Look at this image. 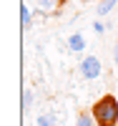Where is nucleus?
I'll return each instance as SVG.
<instances>
[{"label": "nucleus", "instance_id": "1", "mask_svg": "<svg viewBox=\"0 0 118 126\" xmlns=\"http://www.w3.org/2000/svg\"><path fill=\"white\" fill-rule=\"evenodd\" d=\"M91 113L98 126H118V98L105 93L91 106Z\"/></svg>", "mask_w": 118, "mask_h": 126}, {"label": "nucleus", "instance_id": "2", "mask_svg": "<svg viewBox=\"0 0 118 126\" xmlns=\"http://www.w3.org/2000/svg\"><path fill=\"white\" fill-rule=\"evenodd\" d=\"M78 71H80V76H83L85 81H95V78L101 76V61L95 58V56H85V58L80 61Z\"/></svg>", "mask_w": 118, "mask_h": 126}, {"label": "nucleus", "instance_id": "3", "mask_svg": "<svg viewBox=\"0 0 118 126\" xmlns=\"http://www.w3.org/2000/svg\"><path fill=\"white\" fill-rule=\"evenodd\" d=\"M68 48L73 50V53H83V50H85V38H83L80 33H70V38H68Z\"/></svg>", "mask_w": 118, "mask_h": 126}, {"label": "nucleus", "instance_id": "4", "mask_svg": "<svg viewBox=\"0 0 118 126\" xmlns=\"http://www.w3.org/2000/svg\"><path fill=\"white\" fill-rule=\"evenodd\" d=\"M76 126H98V124H95V119H93L91 111H80L76 116Z\"/></svg>", "mask_w": 118, "mask_h": 126}, {"label": "nucleus", "instance_id": "5", "mask_svg": "<svg viewBox=\"0 0 118 126\" xmlns=\"http://www.w3.org/2000/svg\"><path fill=\"white\" fill-rule=\"evenodd\" d=\"M118 5V0H101L98 3V10H95V13H98L101 18H105V15H111V10Z\"/></svg>", "mask_w": 118, "mask_h": 126}, {"label": "nucleus", "instance_id": "6", "mask_svg": "<svg viewBox=\"0 0 118 126\" xmlns=\"http://www.w3.org/2000/svg\"><path fill=\"white\" fill-rule=\"evenodd\" d=\"M60 3H63V0H35V5H38L40 10H45V13H50V10H58Z\"/></svg>", "mask_w": 118, "mask_h": 126}, {"label": "nucleus", "instance_id": "7", "mask_svg": "<svg viewBox=\"0 0 118 126\" xmlns=\"http://www.w3.org/2000/svg\"><path fill=\"white\" fill-rule=\"evenodd\" d=\"M20 23H23L25 30L30 28V23H33V13H30V8H28V5H20Z\"/></svg>", "mask_w": 118, "mask_h": 126}, {"label": "nucleus", "instance_id": "8", "mask_svg": "<svg viewBox=\"0 0 118 126\" xmlns=\"http://www.w3.org/2000/svg\"><path fill=\"white\" fill-rule=\"evenodd\" d=\"M35 124L38 126H58V119H55V113H40Z\"/></svg>", "mask_w": 118, "mask_h": 126}, {"label": "nucleus", "instance_id": "9", "mask_svg": "<svg viewBox=\"0 0 118 126\" xmlns=\"http://www.w3.org/2000/svg\"><path fill=\"white\" fill-rule=\"evenodd\" d=\"M30 106H33V91L25 88V91H23V111H28Z\"/></svg>", "mask_w": 118, "mask_h": 126}, {"label": "nucleus", "instance_id": "10", "mask_svg": "<svg viewBox=\"0 0 118 126\" xmlns=\"http://www.w3.org/2000/svg\"><path fill=\"white\" fill-rule=\"evenodd\" d=\"M93 30H95V33H105V25L101 23V20H95V23H93Z\"/></svg>", "mask_w": 118, "mask_h": 126}, {"label": "nucleus", "instance_id": "11", "mask_svg": "<svg viewBox=\"0 0 118 126\" xmlns=\"http://www.w3.org/2000/svg\"><path fill=\"white\" fill-rule=\"evenodd\" d=\"M113 61H116V66H118V43L113 46Z\"/></svg>", "mask_w": 118, "mask_h": 126}]
</instances>
